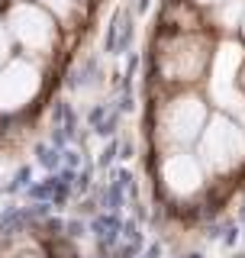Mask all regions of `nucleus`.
<instances>
[{
  "instance_id": "5",
  "label": "nucleus",
  "mask_w": 245,
  "mask_h": 258,
  "mask_svg": "<svg viewBox=\"0 0 245 258\" xmlns=\"http://www.w3.org/2000/svg\"><path fill=\"white\" fill-rule=\"evenodd\" d=\"M165 181L171 190L177 194H191L194 187H200V165L194 155L187 152H174L168 161H165Z\"/></svg>"
},
{
  "instance_id": "2",
  "label": "nucleus",
  "mask_w": 245,
  "mask_h": 258,
  "mask_svg": "<svg viewBox=\"0 0 245 258\" xmlns=\"http://www.w3.org/2000/svg\"><path fill=\"white\" fill-rule=\"evenodd\" d=\"M45 78H48L45 61L13 55L0 68V119L23 116L26 110L36 107L45 94Z\"/></svg>"
},
{
  "instance_id": "4",
  "label": "nucleus",
  "mask_w": 245,
  "mask_h": 258,
  "mask_svg": "<svg viewBox=\"0 0 245 258\" xmlns=\"http://www.w3.org/2000/svg\"><path fill=\"white\" fill-rule=\"evenodd\" d=\"M242 133L239 126H232L229 119H213V123L207 126V136H203V152H207V158L213 168H229L239 161L242 155Z\"/></svg>"
},
{
  "instance_id": "1",
  "label": "nucleus",
  "mask_w": 245,
  "mask_h": 258,
  "mask_svg": "<svg viewBox=\"0 0 245 258\" xmlns=\"http://www.w3.org/2000/svg\"><path fill=\"white\" fill-rule=\"evenodd\" d=\"M4 20H7V32L13 39L16 55H26V58H36V61H48L58 55L65 29L36 0H10L4 7Z\"/></svg>"
},
{
  "instance_id": "3",
  "label": "nucleus",
  "mask_w": 245,
  "mask_h": 258,
  "mask_svg": "<svg viewBox=\"0 0 245 258\" xmlns=\"http://www.w3.org/2000/svg\"><path fill=\"white\" fill-rule=\"evenodd\" d=\"M158 126L171 142H191L203 126V100L194 94H181L174 100H168Z\"/></svg>"
},
{
  "instance_id": "7",
  "label": "nucleus",
  "mask_w": 245,
  "mask_h": 258,
  "mask_svg": "<svg viewBox=\"0 0 245 258\" xmlns=\"http://www.w3.org/2000/svg\"><path fill=\"white\" fill-rule=\"evenodd\" d=\"M16 55V48H13V39H10V32H7V20H4V10H0V68H4L7 61H10Z\"/></svg>"
},
{
  "instance_id": "9",
  "label": "nucleus",
  "mask_w": 245,
  "mask_h": 258,
  "mask_svg": "<svg viewBox=\"0 0 245 258\" xmlns=\"http://www.w3.org/2000/svg\"><path fill=\"white\" fill-rule=\"evenodd\" d=\"M7 4H10V0H0V10H4V7H7Z\"/></svg>"
},
{
  "instance_id": "6",
  "label": "nucleus",
  "mask_w": 245,
  "mask_h": 258,
  "mask_svg": "<svg viewBox=\"0 0 245 258\" xmlns=\"http://www.w3.org/2000/svg\"><path fill=\"white\" fill-rule=\"evenodd\" d=\"M36 4L45 7V10L62 23V29L78 26V23L84 20V13H87V0H36Z\"/></svg>"
},
{
  "instance_id": "8",
  "label": "nucleus",
  "mask_w": 245,
  "mask_h": 258,
  "mask_svg": "<svg viewBox=\"0 0 245 258\" xmlns=\"http://www.w3.org/2000/svg\"><path fill=\"white\" fill-rule=\"evenodd\" d=\"M194 4H216V0H194Z\"/></svg>"
}]
</instances>
